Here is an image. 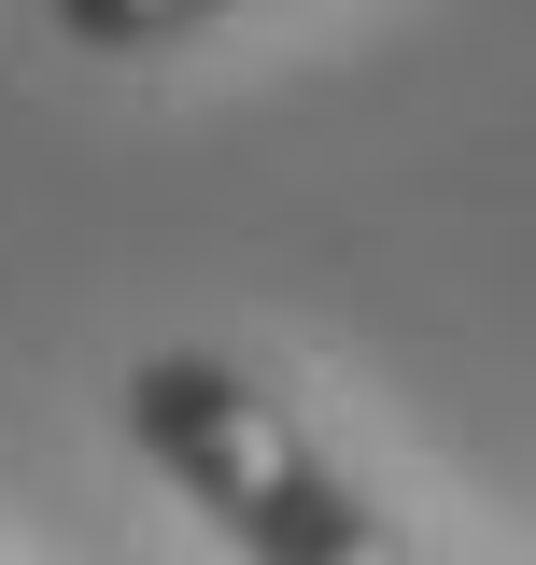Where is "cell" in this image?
<instances>
[{"instance_id":"cell-1","label":"cell","mask_w":536,"mask_h":565,"mask_svg":"<svg viewBox=\"0 0 536 565\" xmlns=\"http://www.w3.org/2000/svg\"><path fill=\"white\" fill-rule=\"evenodd\" d=\"M128 438L170 467V494L240 565H424V537L396 509H367L353 467L268 382H240L226 353H141L128 367Z\"/></svg>"},{"instance_id":"cell-2","label":"cell","mask_w":536,"mask_h":565,"mask_svg":"<svg viewBox=\"0 0 536 565\" xmlns=\"http://www.w3.org/2000/svg\"><path fill=\"white\" fill-rule=\"evenodd\" d=\"M57 14L71 57H156V43H184V29H212L226 0H43Z\"/></svg>"}]
</instances>
